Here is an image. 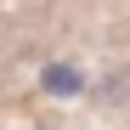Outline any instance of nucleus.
I'll list each match as a JSON object with an SVG mask.
<instances>
[{
	"label": "nucleus",
	"instance_id": "f257e3e1",
	"mask_svg": "<svg viewBox=\"0 0 130 130\" xmlns=\"http://www.w3.org/2000/svg\"><path fill=\"white\" fill-rule=\"evenodd\" d=\"M45 91L74 96V91H79V74H74V68H45Z\"/></svg>",
	"mask_w": 130,
	"mask_h": 130
}]
</instances>
